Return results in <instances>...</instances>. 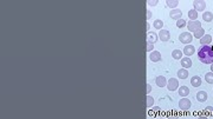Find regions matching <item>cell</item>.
<instances>
[{"label":"cell","instance_id":"6da1fadb","mask_svg":"<svg viewBox=\"0 0 213 119\" xmlns=\"http://www.w3.org/2000/svg\"><path fill=\"white\" fill-rule=\"evenodd\" d=\"M198 58L202 64H213V47L211 45L201 46L198 51Z\"/></svg>","mask_w":213,"mask_h":119},{"label":"cell","instance_id":"7a4b0ae2","mask_svg":"<svg viewBox=\"0 0 213 119\" xmlns=\"http://www.w3.org/2000/svg\"><path fill=\"white\" fill-rule=\"evenodd\" d=\"M179 40L181 44H187L189 45L193 40V35L189 33V32H182L180 35H179Z\"/></svg>","mask_w":213,"mask_h":119},{"label":"cell","instance_id":"3957f363","mask_svg":"<svg viewBox=\"0 0 213 119\" xmlns=\"http://www.w3.org/2000/svg\"><path fill=\"white\" fill-rule=\"evenodd\" d=\"M201 27L202 26H201V23L199 20H189L187 23V28H188L189 32H195Z\"/></svg>","mask_w":213,"mask_h":119},{"label":"cell","instance_id":"277c9868","mask_svg":"<svg viewBox=\"0 0 213 119\" xmlns=\"http://www.w3.org/2000/svg\"><path fill=\"white\" fill-rule=\"evenodd\" d=\"M167 89L169 91H175L179 89V82H178V79L175 78H170L168 79V82H167Z\"/></svg>","mask_w":213,"mask_h":119},{"label":"cell","instance_id":"5b68a950","mask_svg":"<svg viewBox=\"0 0 213 119\" xmlns=\"http://www.w3.org/2000/svg\"><path fill=\"white\" fill-rule=\"evenodd\" d=\"M191 100L189 99H187V98H181L180 100H179V108L180 110H182V111H187V110H189L191 108Z\"/></svg>","mask_w":213,"mask_h":119},{"label":"cell","instance_id":"8992f818","mask_svg":"<svg viewBox=\"0 0 213 119\" xmlns=\"http://www.w3.org/2000/svg\"><path fill=\"white\" fill-rule=\"evenodd\" d=\"M193 6L197 12H204L206 8V3L204 0H195V1H193Z\"/></svg>","mask_w":213,"mask_h":119},{"label":"cell","instance_id":"52a82bcc","mask_svg":"<svg viewBox=\"0 0 213 119\" xmlns=\"http://www.w3.org/2000/svg\"><path fill=\"white\" fill-rule=\"evenodd\" d=\"M169 17H170V19H173V20H177V21H178V20L182 19V12H181V10H179V8L170 10Z\"/></svg>","mask_w":213,"mask_h":119},{"label":"cell","instance_id":"ba28073f","mask_svg":"<svg viewBox=\"0 0 213 119\" xmlns=\"http://www.w3.org/2000/svg\"><path fill=\"white\" fill-rule=\"evenodd\" d=\"M159 39H160L161 42H163V43L168 42L169 39H170V33H169V31L162 28V30L159 32Z\"/></svg>","mask_w":213,"mask_h":119},{"label":"cell","instance_id":"9c48e42d","mask_svg":"<svg viewBox=\"0 0 213 119\" xmlns=\"http://www.w3.org/2000/svg\"><path fill=\"white\" fill-rule=\"evenodd\" d=\"M167 79H166V77H163V75H157L156 78H155V84H156V86H159V87H165V86H167Z\"/></svg>","mask_w":213,"mask_h":119},{"label":"cell","instance_id":"30bf717a","mask_svg":"<svg viewBox=\"0 0 213 119\" xmlns=\"http://www.w3.org/2000/svg\"><path fill=\"white\" fill-rule=\"evenodd\" d=\"M194 52H195V47L193 45H186L184 47V51H182L185 57H191L192 54H194Z\"/></svg>","mask_w":213,"mask_h":119},{"label":"cell","instance_id":"8fae6325","mask_svg":"<svg viewBox=\"0 0 213 119\" xmlns=\"http://www.w3.org/2000/svg\"><path fill=\"white\" fill-rule=\"evenodd\" d=\"M149 59L153 63H159L161 60V53L159 51H153V52L149 53Z\"/></svg>","mask_w":213,"mask_h":119},{"label":"cell","instance_id":"7c38bea8","mask_svg":"<svg viewBox=\"0 0 213 119\" xmlns=\"http://www.w3.org/2000/svg\"><path fill=\"white\" fill-rule=\"evenodd\" d=\"M157 39H159V34H156L155 32H148L147 33V42H150V43H156L157 42Z\"/></svg>","mask_w":213,"mask_h":119},{"label":"cell","instance_id":"4fadbf2b","mask_svg":"<svg viewBox=\"0 0 213 119\" xmlns=\"http://www.w3.org/2000/svg\"><path fill=\"white\" fill-rule=\"evenodd\" d=\"M180 64H181V66H182V68H189V67H192V60L189 59V57H185V58H182L181 60H180Z\"/></svg>","mask_w":213,"mask_h":119},{"label":"cell","instance_id":"5bb4252c","mask_svg":"<svg viewBox=\"0 0 213 119\" xmlns=\"http://www.w3.org/2000/svg\"><path fill=\"white\" fill-rule=\"evenodd\" d=\"M201 83H202V80H201V78L199 75H194V77L191 78V84H192L193 87H199L201 85Z\"/></svg>","mask_w":213,"mask_h":119},{"label":"cell","instance_id":"9a60e30c","mask_svg":"<svg viewBox=\"0 0 213 119\" xmlns=\"http://www.w3.org/2000/svg\"><path fill=\"white\" fill-rule=\"evenodd\" d=\"M178 93H179L180 97L186 98V97L189 94V89H188L187 86H180V87L178 89Z\"/></svg>","mask_w":213,"mask_h":119},{"label":"cell","instance_id":"2e32d148","mask_svg":"<svg viewBox=\"0 0 213 119\" xmlns=\"http://www.w3.org/2000/svg\"><path fill=\"white\" fill-rule=\"evenodd\" d=\"M207 98H208V96H207L206 91H199V92L197 93V100H198V101H200V103L206 101V100H207Z\"/></svg>","mask_w":213,"mask_h":119},{"label":"cell","instance_id":"e0dca14e","mask_svg":"<svg viewBox=\"0 0 213 119\" xmlns=\"http://www.w3.org/2000/svg\"><path fill=\"white\" fill-rule=\"evenodd\" d=\"M211 42H212V37H211L209 34H205V35H204V37L200 39V44H201L202 46L211 44Z\"/></svg>","mask_w":213,"mask_h":119},{"label":"cell","instance_id":"ac0fdd59","mask_svg":"<svg viewBox=\"0 0 213 119\" xmlns=\"http://www.w3.org/2000/svg\"><path fill=\"white\" fill-rule=\"evenodd\" d=\"M172 57H173L175 60H181V59L184 58V53H182V51H180V50H174V51L172 52Z\"/></svg>","mask_w":213,"mask_h":119},{"label":"cell","instance_id":"d6986e66","mask_svg":"<svg viewBox=\"0 0 213 119\" xmlns=\"http://www.w3.org/2000/svg\"><path fill=\"white\" fill-rule=\"evenodd\" d=\"M178 78L179 79H187V77H188V71L186 70V68H180L179 71H178Z\"/></svg>","mask_w":213,"mask_h":119},{"label":"cell","instance_id":"ffe728a7","mask_svg":"<svg viewBox=\"0 0 213 119\" xmlns=\"http://www.w3.org/2000/svg\"><path fill=\"white\" fill-rule=\"evenodd\" d=\"M166 5H167L169 8L175 10L177 6L179 5V1H178V0H166Z\"/></svg>","mask_w":213,"mask_h":119},{"label":"cell","instance_id":"44dd1931","mask_svg":"<svg viewBox=\"0 0 213 119\" xmlns=\"http://www.w3.org/2000/svg\"><path fill=\"white\" fill-rule=\"evenodd\" d=\"M202 19H204V21H206V23H211V21L213 20V13H212V12H208V11L204 12Z\"/></svg>","mask_w":213,"mask_h":119},{"label":"cell","instance_id":"7402d4cb","mask_svg":"<svg viewBox=\"0 0 213 119\" xmlns=\"http://www.w3.org/2000/svg\"><path fill=\"white\" fill-rule=\"evenodd\" d=\"M153 26H154V28H156V30H162V27H163V21L161 20V19H156V20H154V23H153Z\"/></svg>","mask_w":213,"mask_h":119},{"label":"cell","instance_id":"603a6c76","mask_svg":"<svg viewBox=\"0 0 213 119\" xmlns=\"http://www.w3.org/2000/svg\"><path fill=\"white\" fill-rule=\"evenodd\" d=\"M204 35H205V31H204V28H202V27H201V28H199L198 31H195V32H194V38L199 39V40H200V39H201Z\"/></svg>","mask_w":213,"mask_h":119},{"label":"cell","instance_id":"cb8c5ba5","mask_svg":"<svg viewBox=\"0 0 213 119\" xmlns=\"http://www.w3.org/2000/svg\"><path fill=\"white\" fill-rule=\"evenodd\" d=\"M187 14H188V17H189L191 20H197V18H198V12L194 8L193 10H189Z\"/></svg>","mask_w":213,"mask_h":119},{"label":"cell","instance_id":"d4e9b609","mask_svg":"<svg viewBox=\"0 0 213 119\" xmlns=\"http://www.w3.org/2000/svg\"><path fill=\"white\" fill-rule=\"evenodd\" d=\"M205 80L208 84H213V72H207L205 74Z\"/></svg>","mask_w":213,"mask_h":119},{"label":"cell","instance_id":"484cf974","mask_svg":"<svg viewBox=\"0 0 213 119\" xmlns=\"http://www.w3.org/2000/svg\"><path fill=\"white\" fill-rule=\"evenodd\" d=\"M154 105V98L152 97V96H147V98H146V106L147 107H152Z\"/></svg>","mask_w":213,"mask_h":119},{"label":"cell","instance_id":"4316f807","mask_svg":"<svg viewBox=\"0 0 213 119\" xmlns=\"http://www.w3.org/2000/svg\"><path fill=\"white\" fill-rule=\"evenodd\" d=\"M185 26H187V21H186L185 19H180V20L177 21V27L182 28V27H185Z\"/></svg>","mask_w":213,"mask_h":119},{"label":"cell","instance_id":"83f0119b","mask_svg":"<svg viewBox=\"0 0 213 119\" xmlns=\"http://www.w3.org/2000/svg\"><path fill=\"white\" fill-rule=\"evenodd\" d=\"M146 51L147 52H153L154 51V44L150 43V42H147V44H146Z\"/></svg>","mask_w":213,"mask_h":119},{"label":"cell","instance_id":"f1b7e54d","mask_svg":"<svg viewBox=\"0 0 213 119\" xmlns=\"http://www.w3.org/2000/svg\"><path fill=\"white\" fill-rule=\"evenodd\" d=\"M147 4H148L149 6H156V5L159 4V0H148Z\"/></svg>","mask_w":213,"mask_h":119},{"label":"cell","instance_id":"f546056e","mask_svg":"<svg viewBox=\"0 0 213 119\" xmlns=\"http://www.w3.org/2000/svg\"><path fill=\"white\" fill-rule=\"evenodd\" d=\"M152 17H153L152 11H150V10H147V12H146V19H147V20H149Z\"/></svg>","mask_w":213,"mask_h":119},{"label":"cell","instance_id":"4dcf8cb0","mask_svg":"<svg viewBox=\"0 0 213 119\" xmlns=\"http://www.w3.org/2000/svg\"><path fill=\"white\" fill-rule=\"evenodd\" d=\"M150 92H152V85H150V84H147V86H146V93H147V96H148Z\"/></svg>","mask_w":213,"mask_h":119},{"label":"cell","instance_id":"1f68e13d","mask_svg":"<svg viewBox=\"0 0 213 119\" xmlns=\"http://www.w3.org/2000/svg\"><path fill=\"white\" fill-rule=\"evenodd\" d=\"M205 111L206 112H209V113H213V106H206Z\"/></svg>","mask_w":213,"mask_h":119},{"label":"cell","instance_id":"d6a6232c","mask_svg":"<svg viewBox=\"0 0 213 119\" xmlns=\"http://www.w3.org/2000/svg\"><path fill=\"white\" fill-rule=\"evenodd\" d=\"M149 27H150V24L147 21V23H146V31H149Z\"/></svg>","mask_w":213,"mask_h":119},{"label":"cell","instance_id":"836d02e7","mask_svg":"<svg viewBox=\"0 0 213 119\" xmlns=\"http://www.w3.org/2000/svg\"><path fill=\"white\" fill-rule=\"evenodd\" d=\"M198 119H208V118H207V115L202 114V115H199V118H198Z\"/></svg>","mask_w":213,"mask_h":119},{"label":"cell","instance_id":"e575fe53","mask_svg":"<svg viewBox=\"0 0 213 119\" xmlns=\"http://www.w3.org/2000/svg\"><path fill=\"white\" fill-rule=\"evenodd\" d=\"M160 110H161V108H160L159 106H155V107H154V111H156V112H159Z\"/></svg>","mask_w":213,"mask_h":119},{"label":"cell","instance_id":"d590c367","mask_svg":"<svg viewBox=\"0 0 213 119\" xmlns=\"http://www.w3.org/2000/svg\"><path fill=\"white\" fill-rule=\"evenodd\" d=\"M168 119H177V115H175V117H173V115H170V117H169Z\"/></svg>","mask_w":213,"mask_h":119},{"label":"cell","instance_id":"8d00e7d4","mask_svg":"<svg viewBox=\"0 0 213 119\" xmlns=\"http://www.w3.org/2000/svg\"><path fill=\"white\" fill-rule=\"evenodd\" d=\"M211 72H213V64H211Z\"/></svg>","mask_w":213,"mask_h":119},{"label":"cell","instance_id":"74e56055","mask_svg":"<svg viewBox=\"0 0 213 119\" xmlns=\"http://www.w3.org/2000/svg\"><path fill=\"white\" fill-rule=\"evenodd\" d=\"M161 119H166V118H161Z\"/></svg>","mask_w":213,"mask_h":119}]
</instances>
